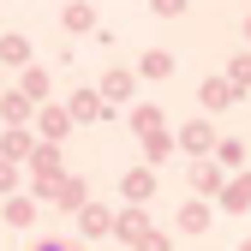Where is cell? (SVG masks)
Returning a JSON list of instances; mask_svg holds the SVG:
<instances>
[{
    "label": "cell",
    "mask_w": 251,
    "mask_h": 251,
    "mask_svg": "<svg viewBox=\"0 0 251 251\" xmlns=\"http://www.w3.org/2000/svg\"><path fill=\"white\" fill-rule=\"evenodd\" d=\"M48 251H60V245H48Z\"/></svg>",
    "instance_id": "1"
}]
</instances>
